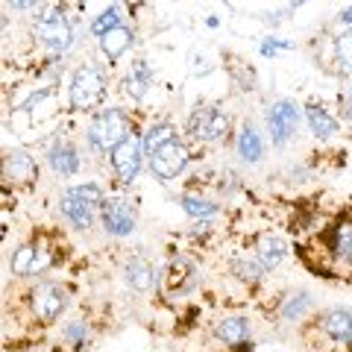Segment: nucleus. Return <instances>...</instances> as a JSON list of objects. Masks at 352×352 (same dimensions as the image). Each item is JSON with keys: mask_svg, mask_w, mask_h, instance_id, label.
Instances as JSON below:
<instances>
[{"mask_svg": "<svg viewBox=\"0 0 352 352\" xmlns=\"http://www.w3.org/2000/svg\"><path fill=\"white\" fill-rule=\"evenodd\" d=\"M296 120H300V112L291 100H279L276 106H270L267 112V126H270V138L273 144H285L294 132H296Z\"/></svg>", "mask_w": 352, "mask_h": 352, "instance_id": "9", "label": "nucleus"}, {"mask_svg": "<svg viewBox=\"0 0 352 352\" xmlns=\"http://www.w3.org/2000/svg\"><path fill=\"white\" fill-rule=\"evenodd\" d=\"M332 250L344 264H352V220H344L332 229Z\"/></svg>", "mask_w": 352, "mask_h": 352, "instance_id": "23", "label": "nucleus"}, {"mask_svg": "<svg viewBox=\"0 0 352 352\" xmlns=\"http://www.w3.org/2000/svg\"><path fill=\"white\" fill-rule=\"evenodd\" d=\"M47 162L53 173H59V176H76V170H80V153H76V147L65 144V141H56L47 150Z\"/></svg>", "mask_w": 352, "mask_h": 352, "instance_id": "15", "label": "nucleus"}, {"mask_svg": "<svg viewBox=\"0 0 352 352\" xmlns=\"http://www.w3.org/2000/svg\"><path fill=\"white\" fill-rule=\"evenodd\" d=\"M115 27H120V12H118V6H109L106 12H100V15L91 21V36L103 38L106 32H112Z\"/></svg>", "mask_w": 352, "mask_h": 352, "instance_id": "29", "label": "nucleus"}, {"mask_svg": "<svg viewBox=\"0 0 352 352\" xmlns=\"http://www.w3.org/2000/svg\"><path fill=\"white\" fill-rule=\"evenodd\" d=\"M279 47H291V41H279V38H267V41H264L261 44V56H276V50Z\"/></svg>", "mask_w": 352, "mask_h": 352, "instance_id": "32", "label": "nucleus"}, {"mask_svg": "<svg viewBox=\"0 0 352 352\" xmlns=\"http://www.w3.org/2000/svg\"><path fill=\"white\" fill-rule=\"evenodd\" d=\"M250 335V320L241 314H232V317H223L217 326H214V338L223 340L226 346H241Z\"/></svg>", "mask_w": 352, "mask_h": 352, "instance_id": "18", "label": "nucleus"}, {"mask_svg": "<svg viewBox=\"0 0 352 352\" xmlns=\"http://www.w3.org/2000/svg\"><path fill=\"white\" fill-rule=\"evenodd\" d=\"M285 252H288L285 241L267 235V238H261V241H258V256H256V258L261 261V267H264V270H276L279 264H282V258H285Z\"/></svg>", "mask_w": 352, "mask_h": 352, "instance_id": "21", "label": "nucleus"}, {"mask_svg": "<svg viewBox=\"0 0 352 352\" xmlns=\"http://www.w3.org/2000/svg\"><path fill=\"white\" fill-rule=\"evenodd\" d=\"M103 203L106 197L100 191V185H74V188L65 191L59 212L74 229H88L94 223V217L100 214Z\"/></svg>", "mask_w": 352, "mask_h": 352, "instance_id": "1", "label": "nucleus"}, {"mask_svg": "<svg viewBox=\"0 0 352 352\" xmlns=\"http://www.w3.org/2000/svg\"><path fill=\"white\" fill-rule=\"evenodd\" d=\"M179 203H182V208H185V212H188L191 217L208 220V217H214V214H217V203L206 200V197H188V194H185Z\"/></svg>", "mask_w": 352, "mask_h": 352, "instance_id": "26", "label": "nucleus"}, {"mask_svg": "<svg viewBox=\"0 0 352 352\" xmlns=\"http://www.w3.org/2000/svg\"><path fill=\"white\" fill-rule=\"evenodd\" d=\"M100 220H103V229L109 235L124 238L135 229L138 214H135V206L124 200V197H106V203L100 208Z\"/></svg>", "mask_w": 352, "mask_h": 352, "instance_id": "8", "label": "nucleus"}, {"mask_svg": "<svg viewBox=\"0 0 352 352\" xmlns=\"http://www.w3.org/2000/svg\"><path fill=\"white\" fill-rule=\"evenodd\" d=\"M141 156H144V144L135 138H126L124 144L112 150V168H115L120 182H132L138 176Z\"/></svg>", "mask_w": 352, "mask_h": 352, "instance_id": "10", "label": "nucleus"}, {"mask_svg": "<svg viewBox=\"0 0 352 352\" xmlns=\"http://www.w3.org/2000/svg\"><path fill=\"white\" fill-rule=\"evenodd\" d=\"M168 282H170V294L176 296H185V294H191L197 288V282H200V273L194 270V264L188 261H173L170 264V270H168Z\"/></svg>", "mask_w": 352, "mask_h": 352, "instance_id": "17", "label": "nucleus"}, {"mask_svg": "<svg viewBox=\"0 0 352 352\" xmlns=\"http://www.w3.org/2000/svg\"><path fill=\"white\" fill-rule=\"evenodd\" d=\"M311 308V294H305V291H300V294H294L288 302L282 305V320H300V317Z\"/></svg>", "mask_w": 352, "mask_h": 352, "instance_id": "28", "label": "nucleus"}, {"mask_svg": "<svg viewBox=\"0 0 352 352\" xmlns=\"http://www.w3.org/2000/svg\"><path fill=\"white\" fill-rule=\"evenodd\" d=\"M153 82V74L147 68V62H132L129 65V71L124 76V88H126V94L132 97V100H144V94H147V88Z\"/></svg>", "mask_w": 352, "mask_h": 352, "instance_id": "19", "label": "nucleus"}, {"mask_svg": "<svg viewBox=\"0 0 352 352\" xmlns=\"http://www.w3.org/2000/svg\"><path fill=\"white\" fill-rule=\"evenodd\" d=\"M232 273H235L238 279H244V282L252 285V282H258L267 270L261 267V261H258V258H235V261H232Z\"/></svg>", "mask_w": 352, "mask_h": 352, "instance_id": "27", "label": "nucleus"}, {"mask_svg": "<svg viewBox=\"0 0 352 352\" xmlns=\"http://www.w3.org/2000/svg\"><path fill=\"white\" fill-rule=\"evenodd\" d=\"M173 126L170 124H153L147 132H144V138H141V144H144V153L147 156H153L159 147H164L168 141H173Z\"/></svg>", "mask_w": 352, "mask_h": 352, "instance_id": "24", "label": "nucleus"}, {"mask_svg": "<svg viewBox=\"0 0 352 352\" xmlns=\"http://www.w3.org/2000/svg\"><path fill=\"white\" fill-rule=\"evenodd\" d=\"M124 279H126L129 288L147 294L159 285V267L147 258H129V264L124 267Z\"/></svg>", "mask_w": 352, "mask_h": 352, "instance_id": "13", "label": "nucleus"}, {"mask_svg": "<svg viewBox=\"0 0 352 352\" xmlns=\"http://www.w3.org/2000/svg\"><path fill=\"white\" fill-rule=\"evenodd\" d=\"M338 18L344 21V24H352V6H349V9H344V12H340Z\"/></svg>", "mask_w": 352, "mask_h": 352, "instance_id": "34", "label": "nucleus"}, {"mask_svg": "<svg viewBox=\"0 0 352 352\" xmlns=\"http://www.w3.org/2000/svg\"><path fill=\"white\" fill-rule=\"evenodd\" d=\"M344 118H346L349 124H352V94H349L346 100H344Z\"/></svg>", "mask_w": 352, "mask_h": 352, "instance_id": "33", "label": "nucleus"}, {"mask_svg": "<svg viewBox=\"0 0 352 352\" xmlns=\"http://www.w3.org/2000/svg\"><path fill=\"white\" fill-rule=\"evenodd\" d=\"M305 118H308V126H311V132L317 138H332L338 132V120L329 115L323 106H317V103L305 106Z\"/></svg>", "mask_w": 352, "mask_h": 352, "instance_id": "20", "label": "nucleus"}, {"mask_svg": "<svg viewBox=\"0 0 352 352\" xmlns=\"http://www.w3.org/2000/svg\"><path fill=\"white\" fill-rule=\"evenodd\" d=\"M335 68L340 76L352 74V32H344V36L335 38Z\"/></svg>", "mask_w": 352, "mask_h": 352, "instance_id": "25", "label": "nucleus"}, {"mask_svg": "<svg viewBox=\"0 0 352 352\" xmlns=\"http://www.w3.org/2000/svg\"><path fill=\"white\" fill-rule=\"evenodd\" d=\"M226 129H229V115L220 112L217 106H200L188 118V135L194 141H203V144L220 141L226 135Z\"/></svg>", "mask_w": 352, "mask_h": 352, "instance_id": "6", "label": "nucleus"}, {"mask_svg": "<svg viewBox=\"0 0 352 352\" xmlns=\"http://www.w3.org/2000/svg\"><path fill=\"white\" fill-rule=\"evenodd\" d=\"M261 153H264L261 135L252 126H244V129H241V135H238V156L244 159L247 164H252V162L261 159Z\"/></svg>", "mask_w": 352, "mask_h": 352, "instance_id": "22", "label": "nucleus"}, {"mask_svg": "<svg viewBox=\"0 0 352 352\" xmlns=\"http://www.w3.org/2000/svg\"><path fill=\"white\" fill-rule=\"evenodd\" d=\"M103 94H106V74L97 68L94 62L80 65V68L74 71L71 88H68L71 106L80 109V112H88V109L103 103Z\"/></svg>", "mask_w": 352, "mask_h": 352, "instance_id": "3", "label": "nucleus"}, {"mask_svg": "<svg viewBox=\"0 0 352 352\" xmlns=\"http://www.w3.org/2000/svg\"><path fill=\"white\" fill-rule=\"evenodd\" d=\"M12 273L15 276H36L41 273V241H27L12 256Z\"/></svg>", "mask_w": 352, "mask_h": 352, "instance_id": "14", "label": "nucleus"}, {"mask_svg": "<svg viewBox=\"0 0 352 352\" xmlns=\"http://www.w3.org/2000/svg\"><path fill=\"white\" fill-rule=\"evenodd\" d=\"M188 159H191L188 147H185L179 138H173V141H168V144L159 147V150L150 156V170L156 173L162 182H170V179H176V176L185 170Z\"/></svg>", "mask_w": 352, "mask_h": 352, "instance_id": "7", "label": "nucleus"}, {"mask_svg": "<svg viewBox=\"0 0 352 352\" xmlns=\"http://www.w3.org/2000/svg\"><path fill=\"white\" fill-rule=\"evenodd\" d=\"M62 338L68 340V344H74V346H80L82 340H85V323L82 320H71L68 326L62 329Z\"/></svg>", "mask_w": 352, "mask_h": 352, "instance_id": "31", "label": "nucleus"}, {"mask_svg": "<svg viewBox=\"0 0 352 352\" xmlns=\"http://www.w3.org/2000/svg\"><path fill=\"white\" fill-rule=\"evenodd\" d=\"M317 326L335 344H352V311H346V308H332V311L320 314Z\"/></svg>", "mask_w": 352, "mask_h": 352, "instance_id": "12", "label": "nucleus"}, {"mask_svg": "<svg viewBox=\"0 0 352 352\" xmlns=\"http://www.w3.org/2000/svg\"><path fill=\"white\" fill-rule=\"evenodd\" d=\"M3 176L12 185H32L38 179V164L24 150H9L3 156Z\"/></svg>", "mask_w": 352, "mask_h": 352, "instance_id": "11", "label": "nucleus"}, {"mask_svg": "<svg viewBox=\"0 0 352 352\" xmlns=\"http://www.w3.org/2000/svg\"><path fill=\"white\" fill-rule=\"evenodd\" d=\"M100 41V50H103V56L109 59V62H118L124 53L132 47V41H135V32H132L129 27H115L112 32H106L103 38H97Z\"/></svg>", "mask_w": 352, "mask_h": 352, "instance_id": "16", "label": "nucleus"}, {"mask_svg": "<svg viewBox=\"0 0 352 352\" xmlns=\"http://www.w3.org/2000/svg\"><path fill=\"white\" fill-rule=\"evenodd\" d=\"M229 74H232V80L244 88V91H252V88H256V74H252V68H247V65L229 62Z\"/></svg>", "mask_w": 352, "mask_h": 352, "instance_id": "30", "label": "nucleus"}, {"mask_svg": "<svg viewBox=\"0 0 352 352\" xmlns=\"http://www.w3.org/2000/svg\"><path fill=\"white\" fill-rule=\"evenodd\" d=\"M68 305V288L59 282H38L27 291V308L30 314L41 323H53Z\"/></svg>", "mask_w": 352, "mask_h": 352, "instance_id": "4", "label": "nucleus"}, {"mask_svg": "<svg viewBox=\"0 0 352 352\" xmlns=\"http://www.w3.org/2000/svg\"><path fill=\"white\" fill-rule=\"evenodd\" d=\"M129 126H132V120L124 109H106V112H100L88 124V144L112 156L115 147H120L126 138H132Z\"/></svg>", "mask_w": 352, "mask_h": 352, "instance_id": "2", "label": "nucleus"}, {"mask_svg": "<svg viewBox=\"0 0 352 352\" xmlns=\"http://www.w3.org/2000/svg\"><path fill=\"white\" fill-rule=\"evenodd\" d=\"M36 32H38V41L44 44V47H50L56 53H62L74 41V30H71L68 18H65V12L59 6L44 9V12L38 15V21H36Z\"/></svg>", "mask_w": 352, "mask_h": 352, "instance_id": "5", "label": "nucleus"}]
</instances>
